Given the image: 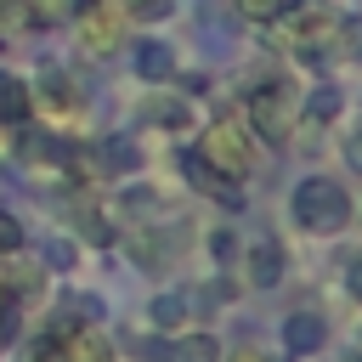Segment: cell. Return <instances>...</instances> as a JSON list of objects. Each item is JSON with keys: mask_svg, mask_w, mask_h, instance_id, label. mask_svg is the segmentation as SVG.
<instances>
[{"mask_svg": "<svg viewBox=\"0 0 362 362\" xmlns=\"http://www.w3.org/2000/svg\"><path fill=\"white\" fill-rule=\"evenodd\" d=\"M232 6H238L243 17H255V23H272V17H277L288 0H232Z\"/></svg>", "mask_w": 362, "mask_h": 362, "instance_id": "obj_24", "label": "cell"}, {"mask_svg": "<svg viewBox=\"0 0 362 362\" xmlns=\"http://www.w3.org/2000/svg\"><path fill=\"white\" fill-rule=\"evenodd\" d=\"M34 113V102H28V85L17 79V74H6L0 68V124H23Z\"/></svg>", "mask_w": 362, "mask_h": 362, "instance_id": "obj_11", "label": "cell"}, {"mask_svg": "<svg viewBox=\"0 0 362 362\" xmlns=\"http://www.w3.org/2000/svg\"><path fill=\"white\" fill-rule=\"evenodd\" d=\"M272 28H277V40H283L288 51H305V57H317L322 45H334V34H339V17H334L328 6H283V11L272 17Z\"/></svg>", "mask_w": 362, "mask_h": 362, "instance_id": "obj_3", "label": "cell"}, {"mask_svg": "<svg viewBox=\"0 0 362 362\" xmlns=\"http://www.w3.org/2000/svg\"><path fill=\"white\" fill-rule=\"evenodd\" d=\"M221 362H272V356H266L260 345H238V351H232V356H221Z\"/></svg>", "mask_w": 362, "mask_h": 362, "instance_id": "obj_27", "label": "cell"}, {"mask_svg": "<svg viewBox=\"0 0 362 362\" xmlns=\"http://www.w3.org/2000/svg\"><path fill=\"white\" fill-rule=\"evenodd\" d=\"M28 362H34V356H28Z\"/></svg>", "mask_w": 362, "mask_h": 362, "instance_id": "obj_29", "label": "cell"}, {"mask_svg": "<svg viewBox=\"0 0 362 362\" xmlns=\"http://www.w3.org/2000/svg\"><path fill=\"white\" fill-rule=\"evenodd\" d=\"M345 164H351V170H362V130L345 141Z\"/></svg>", "mask_w": 362, "mask_h": 362, "instance_id": "obj_28", "label": "cell"}, {"mask_svg": "<svg viewBox=\"0 0 362 362\" xmlns=\"http://www.w3.org/2000/svg\"><path fill=\"white\" fill-rule=\"evenodd\" d=\"M79 238H85L90 249H107V243H113V226H107V215H96V209H79Z\"/></svg>", "mask_w": 362, "mask_h": 362, "instance_id": "obj_16", "label": "cell"}, {"mask_svg": "<svg viewBox=\"0 0 362 362\" xmlns=\"http://www.w3.org/2000/svg\"><path fill=\"white\" fill-rule=\"evenodd\" d=\"M283 266H288V255H283V243H272V238L249 243V255H243V272H249L255 288H277V283H283Z\"/></svg>", "mask_w": 362, "mask_h": 362, "instance_id": "obj_7", "label": "cell"}, {"mask_svg": "<svg viewBox=\"0 0 362 362\" xmlns=\"http://www.w3.org/2000/svg\"><path fill=\"white\" fill-rule=\"evenodd\" d=\"M226 187H238V181H249L255 175V141H249V130L238 124V119H215L204 136H198V147H192Z\"/></svg>", "mask_w": 362, "mask_h": 362, "instance_id": "obj_2", "label": "cell"}, {"mask_svg": "<svg viewBox=\"0 0 362 362\" xmlns=\"http://www.w3.org/2000/svg\"><path fill=\"white\" fill-rule=\"evenodd\" d=\"M28 23H34L28 17V0H0V40H17Z\"/></svg>", "mask_w": 362, "mask_h": 362, "instance_id": "obj_17", "label": "cell"}, {"mask_svg": "<svg viewBox=\"0 0 362 362\" xmlns=\"http://www.w3.org/2000/svg\"><path fill=\"white\" fill-rule=\"evenodd\" d=\"M68 311H74V322H79V328H96V322H102V300H96V294H74V300H68Z\"/></svg>", "mask_w": 362, "mask_h": 362, "instance_id": "obj_21", "label": "cell"}, {"mask_svg": "<svg viewBox=\"0 0 362 362\" xmlns=\"http://www.w3.org/2000/svg\"><path fill=\"white\" fill-rule=\"evenodd\" d=\"M226 351H221V339L215 334H204V328H192V334H175L170 339V362H221Z\"/></svg>", "mask_w": 362, "mask_h": 362, "instance_id": "obj_10", "label": "cell"}, {"mask_svg": "<svg viewBox=\"0 0 362 362\" xmlns=\"http://www.w3.org/2000/svg\"><path fill=\"white\" fill-rule=\"evenodd\" d=\"M300 113H311V119H334V113H339V90H334V85H317V90L305 96Z\"/></svg>", "mask_w": 362, "mask_h": 362, "instance_id": "obj_18", "label": "cell"}, {"mask_svg": "<svg viewBox=\"0 0 362 362\" xmlns=\"http://www.w3.org/2000/svg\"><path fill=\"white\" fill-rule=\"evenodd\" d=\"M124 11H130L136 23H164V17L175 11V0H124Z\"/></svg>", "mask_w": 362, "mask_h": 362, "instance_id": "obj_19", "label": "cell"}, {"mask_svg": "<svg viewBox=\"0 0 362 362\" xmlns=\"http://www.w3.org/2000/svg\"><path fill=\"white\" fill-rule=\"evenodd\" d=\"M74 260H79V249H74L68 238H51V243H45V266H57V272H74Z\"/></svg>", "mask_w": 362, "mask_h": 362, "instance_id": "obj_22", "label": "cell"}, {"mask_svg": "<svg viewBox=\"0 0 362 362\" xmlns=\"http://www.w3.org/2000/svg\"><path fill=\"white\" fill-rule=\"evenodd\" d=\"M153 119H158V124H170V130H181V124L192 119V107H187V102H175V96H164V102H153Z\"/></svg>", "mask_w": 362, "mask_h": 362, "instance_id": "obj_20", "label": "cell"}, {"mask_svg": "<svg viewBox=\"0 0 362 362\" xmlns=\"http://www.w3.org/2000/svg\"><path fill=\"white\" fill-rule=\"evenodd\" d=\"M345 288H351V300L362 305V255H356V260L345 266Z\"/></svg>", "mask_w": 362, "mask_h": 362, "instance_id": "obj_26", "label": "cell"}, {"mask_svg": "<svg viewBox=\"0 0 362 362\" xmlns=\"http://www.w3.org/2000/svg\"><path fill=\"white\" fill-rule=\"evenodd\" d=\"M102 164H107L113 175H136V170H141V147H136V136H107V141H102Z\"/></svg>", "mask_w": 362, "mask_h": 362, "instance_id": "obj_12", "label": "cell"}, {"mask_svg": "<svg viewBox=\"0 0 362 362\" xmlns=\"http://www.w3.org/2000/svg\"><path fill=\"white\" fill-rule=\"evenodd\" d=\"M130 57H136V74H141L147 85H164V79L175 74V51H170L164 40H136Z\"/></svg>", "mask_w": 362, "mask_h": 362, "instance_id": "obj_8", "label": "cell"}, {"mask_svg": "<svg viewBox=\"0 0 362 362\" xmlns=\"http://www.w3.org/2000/svg\"><path fill=\"white\" fill-rule=\"evenodd\" d=\"M79 40H85V51H113V45H124V11H113L107 0H85V6H79Z\"/></svg>", "mask_w": 362, "mask_h": 362, "instance_id": "obj_5", "label": "cell"}, {"mask_svg": "<svg viewBox=\"0 0 362 362\" xmlns=\"http://www.w3.org/2000/svg\"><path fill=\"white\" fill-rule=\"evenodd\" d=\"M232 249H238L232 232H215V238H209V255H215V260H232Z\"/></svg>", "mask_w": 362, "mask_h": 362, "instance_id": "obj_25", "label": "cell"}, {"mask_svg": "<svg viewBox=\"0 0 362 362\" xmlns=\"http://www.w3.org/2000/svg\"><path fill=\"white\" fill-rule=\"evenodd\" d=\"M79 6H85V0H28V17L51 28V23H68V17H79Z\"/></svg>", "mask_w": 362, "mask_h": 362, "instance_id": "obj_15", "label": "cell"}, {"mask_svg": "<svg viewBox=\"0 0 362 362\" xmlns=\"http://www.w3.org/2000/svg\"><path fill=\"white\" fill-rule=\"evenodd\" d=\"M28 102H40L45 113H74V107H79V90H74L68 74L45 68V74H40V90H28Z\"/></svg>", "mask_w": 362, "mask_h": 362, "instance_id": "obj_9", "label": "cell"}, {"mask_svg": "<svg viewBox=\"0 0 362 362\" xmlns=\"http://www.w3.org/2000/svg\"><path fill=\"white\" fill-rule=\"evenodd\" d=\"M288 209H294V226L311 232V238H334V232L351 226V192L339 181H328V175H305L294 187Z\"/></svg>", "mask_w": 362, "mask_h": 362, "instance_id": "obj_1", "label": "cell"}, {"mask_svg": "<svg viewBox=\"0 0 362 362\" xmlns=\"http://www.w3.org/2000/svg\"><path fill=\"white\" fill-rule=\"evenodd\" d=\"M181 170H187V175H192V187H198V192H209V198H232V192H238V187H226V181H221V175H215L192 147L181 153Z\"/></svg>", "mask_w": 362, "mask_h": 362, "instance_id": "obj_13", "label": "cell"}, {"mask_svg": "<svg viewBox=\"0 0 362 362\" xmlns=\"http://www.w3.org/2000/svg\"><path fill=\"white\" fill-rule=\"evenodd\" d=\"M147 317H153V328H164V334H175V328H181V317H187V294H153V305H147Z\"/></svg>", "mask_w": 362, "mask_h": 362, "instance_id": "obj_14", "label": "cell"}, {"mask_svg": "<svg viewBox=\"0 0 362 362\" xmlns=\"http://www.w3.org/2000/svg\"><path fill=\"white\" fill-rule=\"evenodd\" d=\"M23 249V221L11 209H0V255H17Z\"/></svg>", "mask_w": 362, "mask_h": 362, "instance_id": "obj_23", "label": "cell"}, {"mask_svg": "<svg viewBox=\"0 0 362 362\" xmlns=\"http://www.w3.org/2000/svg\"><path fill=\"white\" fill-rule=\"evenodd\" d=\"M322 339H328V322L317 311H288L283 317V351L288 356H317Z\"/></svg>", "mask_w": 362, "mask_h": 362, "instance_id": "obj_6", "label": "cell"}, {"mask_svg": "<svg viewBox=\"0 0 362 362\" xmlns=\"http://www.w3.org/2000/svg\"><path fill=\"white\" fill-rule=\"evenodd\" d=\"M249 124H255V136H266V141H288V136L300 130V90H288V85H260V90L249 96Z\"/></svg>", "mask_w": 362, "mask_h": 362, "instance_id": "obj_4", "label": "cell"}]
</instances>
